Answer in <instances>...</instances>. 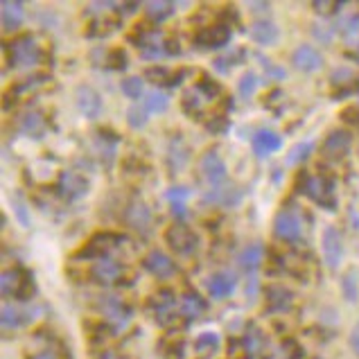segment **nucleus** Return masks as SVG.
Segmentation results:
<instances>
[{
    "label": "nucleus",
    "instance_id": "1",
    "mask_svg": "<svg viewBox=\"0 0 359 359\" xmlns=\"http://www.w3.org/2000/svg\"><path fill=\"white\" fill-rule=\"evenodd\" d=\"M97 310L100 314L104 316L107 325L111 327L114 332H122L127 330V325L131 323V307L127 303H122L118 296L114 294H104V296H97Z\"/></svg>",
    "mask_w": 359,
    "mask_h": 359
},
{
    "label": "nucleus",
    "instance_id": "2",
    "mask_svg": "<svg viewBox=\"0 0 359 359\" xmlns=\"http://www.w3.org/2000/svg\"><path fill=\"white\" fill-rule=\"evenodd\" d=\"M5 55L12 57V64L20 66V68H32L41 64V48L36 46V41L32 39V34H23L14 39L12 43H5L3 46Z\"/></svg>",
    "mask_w": 359,
    "mask_h": 359
},
{
    "label": "nucleus",
    "instance_id": "3",
    "mask_svg": "<svg viewBox=\"0 0 359 359\" xmlns=\"http://www.w3.org/2000/svg\"><path fill=\"white\" fill-rule=\"evenodd\" d=\"M299 190L316 201L323 208H334V192H332V181L327 177H310V174H301L299 177Z\"/></svg>",
    "mask_w": 359,
    "mask_h": 359
},
{
    "label": "nucleus",
    "instance_id": "4",
    "mask_svg": "<svg viewBox=\"0 0 359 359\" xmlns=\"http://www.w3.org/2000/svg\"><path fill=\"white\" fill-rule=\"evenodd\" d=\"M125 242V238L118 233H95L93 238L88 240V244H84V249L77 253L79 260H90V258H107L109 253H114L118 246Z\"/></svg>",
    "mask_w": 359,
    "mask_h": 359
},
{
    "label": "nucleus",
    "instance_id": "5",
    "mask_svg": "<svg viewBox=\"0 0 359 359\" xmlns=\"http://www.w3.org/2000/svg\"><path fill=\"white\" fill-rule=\"evenodd\" d=\"M199 172H201V177L206 179L208 186H212V188L226 186V181H229L226 163L222 161V156L215 149H208L201 156V161H199Z\"/></svg>",
    "mask_w": 359,
    "mask_h": 359
},
{
    "label": "nucleus",
    "instance_id": "6",
    "mask_svg": "<svg viewBox=\"0 0 359 359\" xmlns=\"http://www.w3.org/2000/svg\"><path fill=\"white\" fill-rule=\"evenodd\" d=\"M165 242L168 246L179 255H192L199 246V238L194 235L186 224H174L165 231Z\"/></svg>",
    "mask_w": 359,
    "mask_h": 359
},
{
    "label": "nucleus",
    "instance_id": "7",
    "mask_svg": "<svg viewBox=\"0 0 359 359\" xmlns=\"http://www.w3.org/2000/svg\"><path fill=\"white\" fill-rule=\"evenodd\" d=\"M179 305L181 301H177V296H174L172 290H161L149 299V312L161 325H168L174 319V314H177Z\"/></svg>",
    "mask_w": 359,
    "mask_h": 359
},
{
    "label": "nucleus",
    "instance_id": "8",
    "mask_svg": "<svg viewBox=\"0 0 359 359\" xmlns=\"http://www.w3.org/2000/svg\"><path fill=\"white\" fill-rule=\"evenodd\" d=\"M90 183L84 174L79 172H61L59 174V183H57V192L61 199H68V201H75L79 197H84L88 192Z\"/></svg>",
    "mask_w": 359,
    "mask_h": 359
},
{
    "label": "nucleus",
    "instance_id": "9",
    "mask_svg": "<svg viewBox=\"0 0 359 359\" xmlns=\"http://www.w3.org/2000/svg\"><path fill=\"white\" fill-rule=\"evenodd\" d=\"M273 233L276 238L283 240V242H296L301 240V219L299 215L292 212V210H278V215L273 217Z\"/></svg>",
    "mask_w": 359,
    "mask_h": 359
},
{
    "label": "nucleus",
    "instance_id": "10",
    "mask_svg": "<svg viewBox=\"0 0 359 359\" xmlns=\"http://www.w3.org/2000/svg\"><path fill=\"white\" fill-rule=\"evenodd\" d=\"M142 269H145L149 276H154V278L165 280L170 276L177 273V264H174V260L168 253L154 249L145 255V260H142Z\"/></svg>",
    "mask_w": 359,
    "mask_h": 359
},
{
    "label": "nucleus",
    "instance_id": "11",
    "mask_svg": "<svg viewBox=\"0 0 359 359\" xmlns=\"http://www.w3.org/2000/svg\"><path fill=\"white\" fill-rule=\"evenodd\" d=\"M321 249H323L325 264L330 266V269H339V264L344 260V240H341V233L334 226L325 229L323 240H321Z\"/></svg>",
    "mask_w": 359,
    "mask_h": 359
},
{
    "label": "nucleus",
    "instance_id": "12",
    "mask_svg": "<svg viewBox=\"0 0 359 359\" xmlns=\"http://www.w3.org/2000/svg\"><path fill=\"white\" fill-rule=\"evenodd\" d=\"M231 41V27L217 23V25H210L206 29H201L194 36V46L201 48V50H219L224 48Z\"/></svg>",
    "mask_w": 359,
    "mask_h": 359
},
{
    "label": "nucleus",
    "instance_id": "13",
    "mask_svg": "<svg viewBox=\"0 0 359 359\" xmlns=\"http://www.w3.org/2000/svg\"><path fill=\"white\" fill-rule=\"evenodd\" d=\"M264 301L269 314H285L294 307V292L283 285H271L264 290Z\"/></svg>",
    "mask_w": 359,
    "mask_h": 359
},
{
    "label": "nucleus",
    "instance_id": "14",
    "mask_svg": "<svg viewBox=\"0 0 359 359\" xmlns=\"http://www.w3.org/2000/svg\"><path fill=\"white\" fill-rule=\"evenodd\" d=\"M122 276H125V266L116 260H111V258H102L90 266V278H93L97 285H104V287L120 283Z\"/></svg>",
    "mask_w": 359,
    "mask_h": 359
},
{
    "label": "nucleus",
    "instance_id": "15",
    "mask_svg": "<svg viewBox=\"0 0 359 359\" xmlns=\"http://www.w3.org/2000/svg\"><path fill=\"white\" fill-rule=\"evenodd\" d=\"M75 104L79 114L88 120H95L102 114V97L93 86H79L75 90Z\"/></svg>",
    "mask_w": 359,
    "mask_h": 359
},
{
    "label": "nucleus",
    "instance_id": "16",
    "mask_svg": "<svg viewBox=\"0 0 359 359\" xmlns=\"http://www.w3.org/2000/svg\"><path fill=\"white\" fill-rule=\"evenodd\" d=\"M351 142H353V136L346 129H334L327 133L323 140V154L327 158L339 161L341 156H346L348 149H351Z\"/></svg>",
    "mask_w": 359,
    "mask_h": 359
},
{
    "label": "nucleus",
    "instance_id": "17",
    "mask_svg": "<svg viewBox=\"0 0 359 359\" xmlns=\"http://www.w3.org/2000/svg\"><path fill=\"white\" fill-rule=\"evenodd\" d=\"M292 64L301 73H316L323 66V57L312 46H299L292 55Z\"/></svg>",
    "mask_w": 359,
    "mask_h": 359
},
{
    "label": "nucleus",
    "instance_id": "18",
    "mask_svg": "<svg viewBox=\"0 0 359 359\" xmlns=\"http://www.w3.org/2000/svg\"><path fill=\"white\" fill-rule=\"evenodd\" d=\"M235 285H238V280H235V276L231 271H215L212 276H208V280H206L208 294L217 301L231 296L235 292Z\"/></svg>",
    "mask_w": 359,
    "mask_h": 359
},
{
    "label": "nucleus",
    "instance_id": "19",
    "mask_svg": "<svg viewBox=\"0 0 359 359\" xmlns=\"http://www.w3.org/2000/svg\"><path fill=\"white\" fill-rule=\"evenodd\" d=\"M251 147H253L255 156L266 158V156H271L273 151H278L283 147V138L276 131H271V129H262V131H258L253 136Z\"/></svg>",
    "mask_w": 359,
    "mask_h": 359
},
{
    "label": "nucleus",
    "instance_id": "20",
    "mask_svg": "<svg viewBox=\"0 0 359 359\" xmlns=\"http://www.w3.org/2000/svg\"><path fill=\"white\" fill-rule=\"evenodd\" d=\"M249 34L258 46H276L280 39V29L271 18H260L251 25Z\"/></svg>",
    "mask_w": 359,
    "mask_h": 359
},
{
    "label": "nucleus",
    "instance_id": "21",
    "mask_svg": "<svg viewBox=\"0 0 359 359\" xmlns=\"http://www.w3.org/2000/svg\"><path fill=\"white\" fill-rule=\"evenodd\" d=\"M125 222L133 231H147L151 224V210L145 201H131L125 210Z\"/></svg>",
    "mask_w": 359,
    "mask_h": 359
},
{
    "label": "nucleus",
    "instance_id": "22",
    "mask_svg": "<svg viewBox=\"0 0 359 359\" xmlns=\"http://www.w3.org/2000/svg\"><path fill=\"white\" fill-rule=\"evenodd\" d=\"M0 321H3V330H16V327L34 321V312L20 310L16 305H3V316H0Z\"/></svg>",
    "mask_w": 359,
    "mask_h": 359
},
{
    "label": "nucleus",
    "instance_id": "23",
    "mask_svg": "<svg viewBox=\"0 0 359 359\" xmlns=\"http://www.w3.org/2000/svg\"><path fill=\"white\" fill-rule=\"evenodd\" d=\"M0 9H3V16H0V20H3V29L5 32H14V29L20 27V23H23V3L20 0H5L3 5H0Z\"/></svg>",
    "mask_w": 359,
    "mask_h": 359
},
{
    "label": "nucleus",
    "instance_id": "24",
    "mask_svg": "<svg viewBox=\"0 0 359 359\" xmlns=\"http://www.w3.org/2000/svg\"><path fill=\"white\" fill-rule=\"evenodd\" d=\"M262 255H264V246L260 242H255V244H249L246 249L240 253V258H238V264H240V269L246 271V273H251L255 276V271L260 269V264H262Z\"/></svg>",
    "mask_w": 359,
    "mask_h": 359
},
{
    "label": "nucleus",
    "instance_id": "25",
    "mask_svg": "<svg viewBox=\"0 0 359 359\" xmlns=\"http://www.w3.org/2000/svg\"><path fill=\"white\" fill-rule=\"evenodd\" d=\"M18 127L20 131L25 133L29 138H41L46 133L48 125H46V118L39 114V111H27V114L20 116L18 120Z\"/></svg>",
    "mask_w": 359,
    "mask_h": 359
},
{
    "label": "nucleus",
    "instance_id": "26",
    "mask_svg": "<svg viewBox=\"0 0 359 359\" xmlns=\"http://www.w3.org/2000/svg\"><path fill=\"white\" fill-rule=\"evenodd\" d=\"M206 310H208V305H206V301H203L197 292L183 294L181 305H179V312L186 316V319H199V316L206 312Z\"/></svg>",
    "mask_w": 359,
    "mask_h": 359
},
{
    "label": "nucleus",
    "instance_id": "27",
    "mask_svg": "<svg viewBox=\"0 0 359 359\" xmlns=\"http://www.w3.org/2000/svg\"><path fill=\"white\" fill-rule=\"evenodd\" d=\"M190 158V149L188 145L183 142L181 138H174L170 142V149H168V163H170V170L172 172H181L186 168V163Z\"/></svg>",
    "mask_w": 359,
    "mask_h": 359
},
{
    "label": "nucleus",
    "instance_id": "28",
    "mask_svg": "<svg viewBox=\"0 0 359 359\" xmlns=\"http://www.w3.org/2000/svg\"><path fill=\"white\" fill-rule=\"evenodd\" d=\"M25 273H27V269H18V266H16V269L3 271V278H0V287H3V296H5V299H9V296H14V299H16L20 285H23Z\"/></svg>",
    "mask_w": 359,
    "mask_h": 359
},
{
    "label": "nucleus",
    "instance_id": "29",
    "mask_svg": "<svg viewBox=\"0 0 359 359\" xmlns=\"http://www.w3.org/2000/svg\"><path fill=\"white\" fill-rule=\"evenodd\" d=\"M242 199V190L238 188H229V183L226 186H222V188H212L208 194H206V203H224V206H231V203H238Z\"/></svg>",
    "mask_w": 359,
    "mask_h": 359
},
{
    "label": "nucleus",
    "instance_id": "30",
    "mask_svg": "<svg viewBox=\"0 0 359 359\" xmlns=\"http://www.w3.org/2000/svg\"><path fill=\"white\" fill-rule=\"evenodd\" d=\"M177 5L170 3V0H154V3H147L145 5V12H147V18L151 23H163V20H168Z\"/></svg>",
    "mask_w": 359,
    "mask_h": 359
},
{
    "label": "nucleus",
    "instance_id": "31",
    "mask_svg": "<svg viewBox=\"0 0 359 359\" xmlns=\"http://www.w3.org/2000/svg\"><path fill=\"white\" fill-rule=\"evenodd\" d=\"M120 27V20H111L109 16H95L86 27V36H109Z\"/></svg>",
    "mask_w": 359,
    "mask_h": 359
},
{
    "label": "nucleus",
    "instance_id": "32",
    "mask_svg": "<svg viewBox=\"0 0 359 359\" xmlns=\"http://www.w3.org/2000/svg\"><path fill=\"white\" fill-rule=\"evenodd\" d=\"M222 346V339L217 332H201L197 339H194V351H197L199 355H215L219 351Z\"/></svg>",
    "mask_w": 359,
    "mask_h": 359
},
{
    "label": "nucleus",
    "instance_id": "33",
    "mask_svg": "<svg viewBox=\"0 0 359 359\" xmlns=\"http://www.w3.org/2000/svg\"><path fill=\"white\" fill-rule=\"evenodd\" d=\"M341 292H344V299L348 303H357V299H359V273H357V269H348L341 276Z\"/></svg>",
    "mask_w": 359,
    "mask_h": 359
},
{
    "label": "nucleus",
    "instance_id": "34",
    "mask_svg": "<svg viewBox=\"0 0 359 359\" xmlns=\"http://www.w3.org/2000/svg\"><path fill=\"white\" fill-rule=\"evenodd\" d=\"M242 346H244V351L249 353V355H258V353H262V348H264V334H262L260 327L251 325L249 330L244 332Z\"/></svg>",
    "mask_w": 359,
    "mask_h": 359
},
{
    "label": "nucleus",
    "instance_id": "35",
    "mask_svg": "<svg viewBox=\"0 0 359 359\" xmlns=\"http://www.w3.org/2000/svg\"><path fill=\"white\" fill-rule=\"evenodd\" d=\"M142 107L147 109V114H165L170 107V97L165 93H161V90H151V93L145 95Z\"/></svg>",
    "mask_w": 359,
    "mask_h": 359
},
{
    "label": "nucleus",
    "instance_id": "36",
    "mask_svg": "<svg viewBox=\"0 0 359 359\" xmlns=\"http://www.w3.org/2000/svg\"><path fill=\"white\" fill-rule=\"evenodd\" d=\"M194 90H197L201 97H208V100L222 95V86L212 77H208V75H201L197 79V84H194Z\"/></svg>",
    "mask_w": 359,
    "mask_h": 359
},
{
    "label": "nucleus",
    "instance_id": "37",
    "mask_svg": "<svg viewBox=\"0 0 359 359\" xmlns=\"http://www.w3.org/2000/svg\"><path fill=\"white\" fill-rule=\"evenodd\" d=\"M174 70H170V68H163V66H158V68H149L147 73H145V77L151 81V84H156V86H170L172 88V84H174Z\"/></svg>",
    "mask_w": 359,
    "mask_h": 359
},
{
    "label": "nucleus",
    "instance_id": "38",
    "mask_svg": "<svg viewBox=\"0 0 359 359\" xmlns=\"http://www.w3.org/2000/svg\"><path fill=\"white\" fill-rule=\"evenodd\" d=\"M181 104H183V111H186L188 116H192V118H199L201 116V95L194 88H190V90H186V93H183Z\"/></svg>",
    "mask_w": 359,
    "mask_h": 359
},
{
    "label": "nucleus",
    "instance_id": "39",
    "mask_svg": "<svg viewBox=\"0 0 359 359\" xmlns=\"http://www.w3.org/2000/svg\"><path fill=\"white\" fill-rule=\"evenodd\" d=\"M314 149V142L312 140H305V142H299V145H294L287 154V165H299L301 161H305L310 156V151Z\"/></svg>",
    "mask_w": 359,
    "mask_h": 359
},
{
    "label": "nucleus",
    "instance_id": "40",
    "mask_svg": "<svg viewBox=\"0 0 359 359\" xmlns=\"http://www.w3.org/2000/svg\"><path fill=\"white\" fill-rule=\"evenodd\" d=\"M122 93H125L127 97H131V100H138L142 93H145V79L127 77L125 81H122Z\"/></svg>",
    "mask_w": 359,
    "mask_h": 359
},
{
    "label": "nucleus",
    "instance_id": "41",
    "mask_svg": "<svg viewBox=\"0 0 359 359\" xmlns=\"http://www.w3.org/2000/svg\"><path fill=\"white\" fill-rule=\"evenodd\" d=\"M238 88H240V95L244 100H249L253 93H255V88H258V75L253 73V70H249V73H244L238 81Z\"/></svg>",
    "mask_w": 359,
    "mask_h": 359
},
{
    "label": "nucleus",
    "instance_id": "42",
    "mask_svg": "<svg viewBox=\"0 0 359 359\" xmlns=\"http://www.w3.org/2000/svg\"><path fill=\"white\" fill-rule=\"evenodd\" d=\"M147 118H149V114L145 107H131L127 111V122L131 129H142L147 125Z\"/></svg>",
    "mask_w": 359,
    "mask_h": 359
},
{
    "label": "nucleus",
    "instance_id": "43",
    "mask_svg": "<svg viewBox=\"0 0 359 359\" xmlns=\"http://www.w3.org/2000/svg\"><path fill=\"white\" fill-rule=\"evenodd\" d=\"M188 197H190V188L186 186H172L165 192V199L170 201V206H186Z\"/></svg>",
    "mask_w": 359,
    "mask_h": 359
},
{
    "label": "nucleus",
    "instance_id": "44",
    "mask_svg": "<svg viewBox=\"0 0 359 359\" xmlns=\"http://www.w3.org/2000/svg\"><path fill=\"white\" fill-rule=\"evenodd\" d=\"M299 357H301V348L292 339H287L278 351L271 355V359H299Z\"/></svg>",
    "mask_w": 359,
    "mask_h": 359
},
{
    "label": "nucleus",
    "instance_id": "45",
    "mask_svg": "<svg viewBox=\"0 0 359 359\" xmlns=\"http://www.w3.org/2000/svg\"><path fill=\"white\" fill-rule=\"evenodd\" d=\"M127 55H125V50H111V53L107 55V61H104V66L109 70H125L127 68Z\"/></svg>",
    "mask_w": 359,
    "mask_h": 359
},
{
    "label": "nucleus",
    "instance_id": "46",
    "mask_svg": "<svg viewBox=\"0 0 359 359\" xmlns=\"http://www.w3.org/2000/svg\"><path fill=\"white\" fill-rule=\"evenodd\" d=\"M242 59H244V50H240L238 55H222V57L215 59V68H217L219 73H229L231 66L240 64Z\"/></svg>",
    "mask_w": 359,
    "mask_h": 359
},
{
    "label": "nucleus",
    "instance_id": "47",
    "mask_svg": "<svg viewBox=\"0 0 359 359\" xmlns=\"http://www.w3.org/2000/svg\"><path fill=\"white\" fill-rule=\"evenodd\" d=\"M34 294H36L34 276L27 271V273H25V278H23V285H20V290H18V294H16V301H29Z\"/></svg>",
    "mask_w": 359,
    "mask_h": 359
},
{
    "label": "nucleus",
    "instance_id": "48",
    "mask_svg": "<svg viewBox=\"0 0 359 359\" xmlns=\"http://www.w3.org/2000/svg\"><path fill=\"white\" fill-rule=\"evenodd\" d=\"M12 206H14V215H16V219L20 222V226H29V212H27V206H25V201L23 197L16 192V197L12 199Z\"/></svg>",
    "mask_w": 359,
    "mask_h": 359
},
{
    "label": "nucleus",
    "instance_id": "49",
    "mask_svg": "<svg viewBox=\"0 0 359 359\" xmlns=\"http://www.w3.org/2000/svg\"><path fill=\"white\" fill-rule=\"evenodd\" d=\"M341 32H344V36H346V39L359 32V14H353L351 18L346 20V23L341 25Z\"/></svg>",
    "mask_w": 359,
    "mask_h": 359
},
{
    "label": "nucleus",
    "instance_id": "50",
    "mask_svg": "<svg viewBox=\"0 0 359 359\" xmlns=\"http://www.w3.org/2000/svg\"><path fill=\"white\" fill-rule=\"evenodd\" d=\"M312 7L323 16H332V12H339V9L344 7V3H314Z\"/></svg>",
    "mask_w": 359,
    "mask_h": 359
},
{
    "label": "nucleus",
    "instance_id": "51",
    "mask_svg": "<svg viewBox=\"0 0 359 359\" xmlns=\"http://www.w3.org/2000/svg\"><path fill=\"white\" fill-rule=\"evenodd\" d=\"M341 120L346 122V125L359 127V107H348L346 111H341Z\"/></svg>",
    "mask_w": 359,
    "mask_h": 359
},
{
    "label": "nucleus",
    "instance_id": "52",
    "mask_svg": "<svg viewBox=\"0 0 359 359\" xmlns=\"http://www.w3.org/2000/svg\"><path fill=\"white\" fill-rule=\"evenodd\" d=\"M260 61L264 64V68H266V73H269L273 79H283L285 77V70L280 68V66H276V64H271L269 59H264V57H260Z\"/></svg>",
    "mask_w": 359,
    "mask_h": 359
},
{
    "label": "nucleus",
    "instance_id": "53",
    "mask_svg": "<svg viewBox=\"0 0 359 359\" xmlns=\"http://www.w3.org/2000/svg\"><path fill=\"white\" fill-rule=\"evenodd\" d=\"M351 79H353V73H351V70H346V68H339V70H334V73H332L334 84H337V81L344 84V81H351Z\"/></svg>",
    "mask_w": 359,
    "mask_h": 359
},
{
    "label": "nucleus",
    "instance_id": "54",
    "mask_svg": "<svg viewBox=\"0 0 359 359\" xmlns=\"http://www.w3.org/2000/svg\"><path fill=\"white\" fill-rule=\"evenodd\" d=\"M351 348H353L355 355H359V323L353 327V332H351Z\"/></svg>",
    "mask_w": 359,
    "mask_h": 359
},
{
    "label": "nucleus",
    "instance_id": "55",
    "mask_svg": "<svg viewBox=\"0 0 359 359\" xmlns=\"http://www.w3.org/2000/svg\"><path fill=\"white\" fill-rule=\"evenodd\" d=\"M29 359H59V355L55 351H50V348H46V351H39L36 355H32Z\"/></svg>",
    "mask_w": 359,
    "mask_h": 359
},
{
    "label": "nucleus",
    "instance_id": "56",
    "mask_svg": "<svg viewBox=\"0 0 359 359\" xmlns=\"http://www.w3.org/2000/svg\"><path fill=\"white\" fill-rule=\"evenodd\" d=\"M138 7H140L138 3H122V5H118V9H120L122 14H133Z\"/></svg>",
    "mask_w": 359,
    "mask_h": 359
},
{
    "label": "nucleus",
    "instance_id": "57",
    "mask_svg": "<svg viewBox=\"0 0 359 359\" xmlns=\"http://www.w3.org/2000/svg\"><path fill=\"white\" fill-rule=\"evenodd\" d=\"M251 9L253 12H269L271 5L269 3H251Z\"/></svg>",
    "mask_w": 359,
    "mask_h": 359
},
{
    "label": "nucleus",
    "instance_id": "58",
    "mask_svg": "<svg viewBox=\"0 0 359 359\" xmlns=\"http://www.w3.org/2000/svg\"><path fill=\"white\" fill-rule=\"evenodd\" d=\"M100 359H118V355L114 351H104V353L100 355Z\"/></svg>",
    "mask_w": 359,
    "mask_h": 359
},
{
    "label": "nucleus",
    "instance_id": "59",
    "mask_svg": "<svg viewBox=\"0 0 359 359\" xmlns=\"http://www.w3.org/2000/svg\"><path fill=\"white\" fill-rule=\"evenodd\" d=\"M355 59L359 61V46H357V55H355Z\"/></svg>",
    "mask_w": 359,
    "mask_h": 359
},
{
    "label": "nucleus",
    "instance_id": "60",
    "mask_svg": "<svg viewBox=\"0 0 359 359\" xmlns=\"http://www.w3.org/2000/svg\"><path fill=\"white\" fill-rule=\"evenodd\" d=\"M316 359H321V357H316Z\"/></svg>",
    "mask_w": 359,
    "mask_h": 359
}]
</instances>
